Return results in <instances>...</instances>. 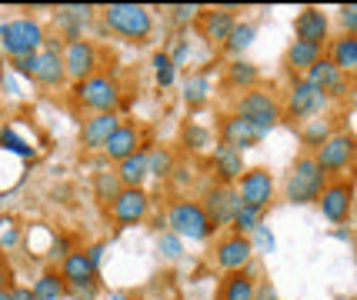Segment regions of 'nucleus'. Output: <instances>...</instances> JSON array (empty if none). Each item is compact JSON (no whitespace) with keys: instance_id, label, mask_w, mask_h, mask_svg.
Masks as SVG:
<instances>
[{"instance_id":"58836bf2","label":"nucleus","mask_w":357,"mask_h":300,"mask_svg":"<svg viewBox=\"0 0 357 300\" xmlns=\"http://www.w3.org/2000/svg\"><path fill=\"white\" fill-rule=\"evenodd\" d=\"M184 141H187V147H190V150H204V147H211V130L190 124V127H187V134H184Z\"/></svg>"},{"instance_id":"e433bc0d","label":"nucleus","mask_w":357,"mask_h":300,"mask_svg":"<svg viewBox=\"0 0 357 300\" xmlns=\"http://www.w3.org/2000/svg\"><path fill=\"white\" fill-rule=\"evenodd\" d=\"M157 251H160V257H164V260H177V257L184 253V240L167 230V234H160V240H157Z\"/></svg>"},{"instance_id":"7c9ffc66","label":"nucleus","mask_w":357,"mask_h":300,"mask_svg":"<svg viewBox=\"0 0 357 300\" xmlns=\"http://www.w3.org/2000/svg\"><path fill=\"white\" fill-rule=\"evenodd\" d=\"M254 37H257V27H254V24H241V20H237V27L231 31L227 44H224L220 50H224V54H231L234 61H237V57H241V54L254 44Z\"/></svg>"},{"instance_id":"2eb2a0df","label":"nucleus","mask_w":357,"mask_h":300,"mask_svg":"<svg viewBox=\"0 0 357 300\" xmlns=\"http://www.w3.org/2000/svg\"><path fill=\"white\" fill-rule=\"evenodd\" d=\"M234 27H237V10L234 7H207L197 17V31L211 47H224Z\"/></svg>"},{"instance_id":"79ce46f5","label":"nucleus","mask_w":357,"mask_h":300,"mask_svg":"<svg viewBox=\"0 0 357 300\" xmlns=\"http://www.w3.org/2000/svg\"><path fill=\"white\" fill-rule=\"evenodd\" d=\"M171 14L177 24H190L194 17H201V7H194V3L187 7V3H181V7H171Z\"/></svg>"},{"instance_id":"bb28decb","label":"nucleus","mask_w":357,"mask_h":300,"mask_svg":"<svg viewBox=\"0 0 357 300\" xmlns=\"http://www.w3.org/2000/svg\"><path fill=\"white\" fill-rule=\"evenodd\" d=\"M224 80H227L231 87H237V90H250V87H257L261 70H257V67H254L250 61L237 57V61H231L227 67H224Z\"/></svg>"},{"instance_id":"4be33fe9","label":"nucleus","mask_w":357,"mask_h":300,"mask_svg":"<svg viewBox=\"0 0 357 300\" xmlns=\"http://www.w3.org/2000/svg\"><path fill=\"white\" fill-rule=\"evenodd\" d=\"M304 80H311L324 97H344L347 94V74H341L327 57H321V61L314 63L311 70L304 74Z\"/></svg>"},{"instance_id":"a211bd4d","label":"nucleus","mask_w":357,"mask_h":300,"mask_svg":"<svg viewBox=\"0 0 357 300\" xmlns=\"http://www.w3.org/2000/svg\"><path fill=\"white\" fill-rule=\"evenodd\" d=\"M294 40H307V44L327 47V40H331V17L321 7H304L294 17Z\"/></svg>"},{"instance_id":"423d86ee","label":"nucleus","mask_w":357,"mask_h":300,"mask_svg":"<svg viewBox=\"0 0 357 300\" xmlns=\"http://www.w3.org/2000/svg\"><path fill=\"white\" fill-rule=\"evenodd\" d=\"M234 113H241L261 137H267V134L280 124V117H284V113H280V100L274 94H267L264 87L244 90L241 100H237V107H234Z\"/></svg>"},{"instance_id":"ea45409f","label":"nucleus","mask_w":357,"mask_h":300,"mask_svg":"<svg viewBox=\"0 0 357 300\" xmlns=\"http://www.w3.org/2000/svg\"><path fill=\"white\" fill-rule=\"evenodd\" d=\"M337 20H341V33H351V37H357V3H347V7H341Z\"/></svg>"},{"instance_id":"2f4dec72","label":"nucleus","mask_w":357,"mask_h":300,"mask_svg":"<svg viewBox=\"0 0 357 300\" xmlns=\"http://www.w3.org/2000/svg\"><path fill=\"white\" fill-rule=\"evenodd\" d=\"M331 134H334V124H331V120H321V117H317V120L311 117V120H304V127H301V141H304V147H311V150H317Z\"/></svg>"},{"instance_id":"ddd939ff","label":"nucleus","mask_w":357,"mask_h":300,"mask_svg":"<svg viewBox=\"0 0 357 300\" xmlns=\"http://www.w3.org/2000/svg\"><path fill=\"white\" fill-rule=\"evenodd\" d=\"M107 210L117 227H134V223H140L151 214V197H147L144 187H124L114 197V204H110Z\"/></svg>"},{"instance_id":"a878e982","label":"nucleus","mask_w":357,"mask_h":300,"mask_svg":"<svg viewBox=\"0 0 357 300\" xmlns=\"http://www.w3.org/2000/svg\"><path fill=\"white\" fill-rule=\"evenodd\" d=\"M114 171H117L124 187H144V184L151 180V171H147V147L137 150V154H130L127 160H121Z\"/></svg>"},{"instance_id":"49530a36","label":"nucleus","mask_w":357,"mask_h":300,"mask_svg":"<svg viewBox=\"0 0 357 300\" xmlns=\"http://www.w3.org/2000/svg\"><path fill=\"white\" fill-rule=\"evenodd\" d=\"M254 300H274V287H261L257 284V294H254Z\"/></svg>"},{"instance_id":"1a4fd4ad","label":"nucleus","mask_w":357,"mask_h":300,"mask_svg":"<svg viewBox=\"0 0 357 300\" xmlns=\"http://www.w3.org/2000/svg\"><path fill=\"white\" fill-rule=\"evenodd\" d=\"M100 67V50L93 40H84V37H74V40H63V70H67V80H87L97 74Z\"/></svg>"},{"instance_id":"aec40b11","label":"nucleus","mask_w":357,"mask_h":300,"mask_svg":"<svg viewBox=\"0 0 357 300\" xmlns=\"http://www.w3.org/2000/svg\"><path fill=\"white\" fill-rule=\"evenodd\" d=\"M124 124L121 113H91L80 124V147L84 150H104V143L110 141V134Z\"/></svg>"},{"instance_id":"4c0bfd02","label":"nucleus","mask_w":357,"mask_h":300,"mask_svg":"<svg viewBox=\"0 0 357 300\" xmlns=\"http://www.w3.org/2000/svg\"><path fill=\"white\" fill-rule=\"evenodd\" d=\"M74 251H77V247H70V240L63 237V234H54V237H50V247H47V257H50L54 264H61L63 257Z\"/></svg>"},{"instance_id":"9d476101","label":"nucleus","mask_w":357,"mask_h":300,"mask_svg":"<svg viewBox=\"0 0 357 300\" xmlns=\"http://www.w3.org/2000/svg\"><path fill=\"white\" fill-rule=\"evenodd\" d=\"M237 194H241V204L254 207V210H267L274 204V194H278V180L267 167H248L244 177L237 180Z\"/></svg>"},{"instance_id":"7ed1b4c3","label":"nucleus","mask_w":357,"mask_h":300,"mask_svg":"<svg viewBox=\"0 0 357 300\" xmlns=\"http://www.w3.org/2000/svg\"><path fill=\"white\" fill-rule=\"evenodd\" d=\"M167 227H171V234L190 240V244H204L214 237V223L201 207V200H194V197H181L167 207Z\"/></svg>"},{"instance_id":"6ab92c4d","label":"nucleus","mask_w":357,"mask_h":300,"mask_svg":"<svg viewBox=\"0 0 357 300\" xmlns=\"http://www.w3.org/2000/svg\"><path fill=\"white\" fill-rule=\"evenodd\" d=\"M244 154H237L231 147H211V177H214V184H227V187H237V180L244 177Z\"/></svg>"},{"instance_id":"4468645a","label":"nucleus","mask_w":357,"mask_h":300,"mask_svg":"<svg viewBox=\"0 0 357 300\" xmlns=\"http://www.w3.org/2000/svg\"><path fill=\"white\" fill-rule=\"evenodd\" d=\"M33 80L40 87H61L67 80V70H63V40H57V37H47L44 40V47L37 50Z\"/></svg>"},{"instance_id":"20e7f679","label":"nucleus","mask_w":357,"mask_h":300,"mask_svg":"<svg viewBox=\"0 0 357 300\" xmlns=\"http://www.w3.org/2000/svg\"><path fill=\"white\" fill-rule=\"evenodd\" d=\"M47 33L44 24L37 17H14V20H3L0 24V50L17 61V57H31L44 47Z\"/></svg>"},{"instance_id":"c756f323","label":"nucleus","mask_w":357,"mask_h":300,"mask_svg":"<svg viewBox=\"0 0 357 300\" xmlns=\"http://www.w3.org/2000/svg\"><path fill=\"white\" fill-rule=\"evenodd\" d=\"M184 100L190 104V107H204V104L211 100V74H207V70H197V74L187 77Z\"/></svg>"},{"instance_id":"39448f33","label":"nucleus","mask_w":357,"mask_h":300,"mask_svg":"<svg viewBox=\"0 0 357 300\" xmlns=\"http://www.w3.org/2000/svg\"><path fill=\"white\" fill-rule=\"evenodd\" d=\"M74 100H77L80 111H87V113H117L124 94H121L117 77H110V74H104V70H97L93 77L80 80L77 87H74Z\"/></svg>"},{"instance_id":"393cba45","label":"nucleus","mask_w":357,"mask_h":300,"mask_svg":"<svg viewBox=\"0 0 357 300\" xmlns=\"http://www.w3.org/2000/svg\"><path fill=\"white\" fill-rule=\"evenodd\" d=\"M257 294V277L254 270H234L220 281V290H218V300H254Z\"/></svg>"},{"instance_id":"37998d69","label":"nucleus","mask_w":357,"mask_h":300,"mask_svg":"<svg viewBox=\"0 0 357 300\" xmlns=\"http://www.w3.org/2000/svg\"><path fill=\"white\" fill-rule=\"evenodd\" d=\"M14 70L20 74V77H31L33 80V70H37V54H31V57H17Z\"/></svg>"},{"instance_id":"f03ea898","label":"nucleus","mask_w":357,"mask_h":300,"mask_svg":"<svg viewBox=\"0 0 357 300\" xmlns=\"http://www.w3.org/2000/svg\"><path fill=\"white\" fill-rule=\"evenodd\" d=\"M331 177L317 167L314 154H304V157L294 160L291 174L284 177V200L287 204H317L321 190L327 187Z\"/></svg>"},{"instance_id":"c85d7f7f","label":"nucleus","mask_w":357,"mask_h":300,"mask_svg":"<svg viewBox=\"0 0 357 300\" xmlns=\"http://www.w3.org/2000/svg\"><path fill=\"white\" fill-rule=\"evenodd\" d=\"M121 190H124V184H121L117 171H100V174H93V197H97L100 207L114 204V197H117Z\"/></svg>"},{"instance_id":"c9c22d12","label":"nucleus","mask_w":357,"mask_h":300,"mask_svg":"<svg viewBox=\"0 0 357 300\" xmlns=\"http://www.w3.org/2000/svg\"><path fill=\"white\" fill-rule=\"evenodd\" d=\"M0 147L10 150V154H17V157H33V147H27V143L17 137L14 127H0Z\"/></svg>"},{"instance_id":"cd10ccee","label":"nucleus","mask_w":357,"mask_h":300,"mask_svg":"<svg viewBox=\"0 0 357 300\" xmlns=\"http://www.w3.org/2000/svg\"><path fill=\"white\" fill-rule=\"evenodd\" d=\"M33 297L37 300H63L67 297V284H63V277H61V270L57 267H50L44 270L37 281H33Z\"/></svg>"},{"instance_id":"412c9836","label":"nucleus","mask_w":357,"mask_h":300,"mask_svg":"<svg viewBox=\"0 0 357 300\" xmlns=\"http://www.w3.org/2000/svg\"><path fill=\"white\" fill-rule=\"evenodd\" d=\"M137 150H144V134H140L137 124H121L110 134V141L104 143V154H107V160H114V164L127 160L130 154H137Z\"/></svg>"},{"instance_id":"72a5a7b5","label":"nucleus","mask_w":357,"mask_h":300,"mask_svg":"<svg viewBox=\"0 0 357 300\" xmlns=\"http://www.w3.org/2000/svg\"><path fill=\"white\" fill-rule=\"evenodd\" d=\"M147 171L157 180H167L174 174V154L171 150H147Z\"/></svg>"},{"instance_id":"5701e85b","label":"nucleus","mask_w":357,"mask_h":300,"mask_svg":"<svg viewBox=\"0 0 357 300\" xmlns=\"http://www.w3.org/2000/svg\"><path fill=\"white\" fill-rule=\"evenodd\" d=\"M324 57V47L321 44H307V40H291V47L284 50V67L291 77H304L314 63Z\"/></svg>"},{"instance_id":"c03bdc74","label":"nucleus","mask_w":357,"mask_h":300,"mask_svg":"<svg viewBox=\"0 0 357 300\" xmlns=\"http://www.w3.org/2000/svg\"><path fill=\"white\" fill-rule=\"evenodd\" d=\"M87 251V257H91V264L97 270H100V260H104V244H91V247H84Z\"/></svg>"},{"instance_id":"f3484780","label":"nucleus","mask_w":357,"mask_h":300,"mask_svg":"<svg viewBox=\"0 0 357 300\" xmlns=\"http://www.w3.org/2000/svg\"><path fill=\"white\" fill-rule=\"evenodd\" d=\"M220 143L224 147H231V150H237V154H244V150H250V147H257V143L264 141L254 127L241 117V113H227V117H220Z\"/></svg>"},{"instance_id":"f704fd0d","label":"nucleus","mask_w":357,"mask_h":300,"mask_svg":"<svg viewBox=\"0 0 357 300\" xmlns=\"http://www.w3.org/2000/svg\"><path fill=\"white\" fill-rule=\"evenodd\" d=\"M154 80H157V87H174V80H177V63L164 50L154 54Z\"/></svg>"},{"instance_id":"a18cd8bd","label":"nucleus","mask_w":357,"mask_h":300,"mask_svg":"<svg viewBox=\"0 0 357 300\" xmlns=\"http://www.w3.org/2000/svg\"><path fill=\"white\" fill-rule=\"evenodd\" d=\"M10 297H14V300H37V297H33L31 287H20V284L10 287Z\"/></svg>"},{"instance_id":"de8ad7c7","label":"nucleus","mask_w":357,"mask_h":300,"mask_svg":"<svg viewBox=\"0 0 357 300\" xmlns=\"http://www.w3.org/2000/svg\"><path fill=\"white\" fill-rule=\"evenodd\" d=\"M0 300H14L10 297V287H0Z\"/></svg>"},{"instance_id":"9b49d317","label":"nucleus","mask_w":357,"mask_h":300,"mask_svg":"<svg viewBox=\"0 0 357 300\" xmlns=\"http://www.w3.org/2000/svg\"><path fill=\"white\" fill-rule=\"evenodd\" d=\"M317 207H321L324 221L344 223L351 217V210H354V180H344V177L327 180V187L317 197Z\"/></svg>"},{"instance_id":"6e6552de","label":"nucleus","mask_w":357,"mask_h":300,"mask_svg":"<svg viewBox=\"0 0 357 300\" xmlns=\"http://www.w3.org/2000/svg\"><path fill=\"white\" fill-rule=\"evenodd\" d=\"M354 157H357V141L351 134H344V130H334V134L314 150V160H317V167H321L327 177L347 171V167L354 164Z\"/></svg>"},{"instance_id":"0eeeda50","label":"nucleus","mask_w":357,"mask_h":300,"mask_svg":"<svg viewBox=\"0 0 357 300\" xmlns=\"http://www.w3.org/2000/svg\"><path fill=\"white\" fill-rule=\"evenodd\" d=\"M327 104V97L314 87L311 80H304V77H297L291 80V90H287V97H284V104H280V113L287 117V120H311V117H317V111Z\"/></svg>"},{"instance_id":"473e14b6","label":"nucleus","mask_w":357,"mask_h":300,"mask_svg":"<svg viewBox=\"0 0 357 300\" xmlns=\"http://www.w3.org/2000/svg\"><path fill=\"white\" fill-rule=\"evenodd\" d=\"M261 223H264V210H254V207L241 204V207H237V214H234L231 227H234V234H244V237H250Z\"/></svg>"},{"instance_id":"09e8293b","label":"nucleus","mask_w":357,"mask_h":300,"mask_svg":"<svg viewBox=\"0 0 357 300\" xmlns=\"http://www.w3.org/2000/svg\"><path fill=\"white\" fill-rule=\"evenodd\" d=\"M114 300H130V297H114Z\"/></svg>"},{"instance_id":"b1692460","label":"nucleus","mask_w":357,"mask_h":300,"mask_svg":"<svg viewBox=\"0 0 357 300\" xmlns=\"http://www.w3.org/2000/svg\"><path fill=\"white\" fill-rule=\"evenodd\" d=\"M324 57L334 63L341 74L351 77V74L357 70V37H351V33H337V37H331V40H327V47H324Z\"/></svg>"},{"instance_id":"dca6fc26","label":"nucleus","mask_w":357,"mask_h":300,"mask_svg":"<svg viewBox=\"0 0 357 300\" xmlns=\"http://www.w3.org/2000/svg\"><path fill=\"white\" fill-rule=\"evenodd\" d=\"M250 257H254V244H250V237H244V234H224V237L218 240V247H214V260H218L220 270H227V274H234V270H248L250 267Z\"/></svg>"},{"instance_id":"a19ab883","label":"nucleus","mask_w":357,"mask_h":300,"mask_svg":"<svg viewBox=\"0 0 357 300\" xmlns=\"http://www.w3.org/2000/svg\"><path fill=\"white\" fill-rule=\"evenodd\" d=\"M250 244H254V251H257V247H261V251H274V234L261 223V227L254 230V240H250Z\"/></svg>"},{"instance_id":"f257e3e1","label":"nucleus","mask_w":357,"mask_h":300,"mask_svg":"<svg viewBox=\"0 0 357 300\" xmlns=\"http://www.w3.org/2000/svg\"><path fill=\"white\" fill-rule=\"evenodd\" d=\"M100 20L110 33L124 37L130 44H144L154 33V14L144 3H107L100 10Z\"/></svg>"},{"instance_id":"f8f14e48","label":"nucleus","mask_w":357,"mask_h":300,"mask_svg":"<svg viewBox=\"0 0 357 300\" xmlns=\"http://www.w3.org/2000/svg\"><path fill=\"white\" fill-rule=\"evenodd\" d=\"M201 207L207 210L214 230H218V227H231L234 214H237V207H241V194H237V187H227V184H211V187L204 190Z\"/></svg>"}]
</instances>
